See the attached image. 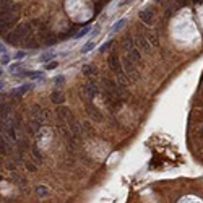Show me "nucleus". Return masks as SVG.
Here are the masks:
<instances>
[{
    "mask_svg": "<svg viewBox=\"0 0 203 203\" xmlns=\"http://www.w3.org/2000/svg\"><path fill=\"white\" fill-rule=\"evenodd\" d=\"M29 36H33L31 25L29 23H20L12 33H8V34L5 36V41L8 44H12V46H16V44H23L26 41V37H29Z\"/></svg>",
    "mask_w": 203,
    "mask_h": 203,
    "instance_id": "f257e3e1",
    "label": "nucleus"
},
{
    "mask_svg": "<svg viewBox=\"0 0 203 203\" xmlns=\"http://www.w3.org/2000/svg\"><path fill=\"white\" fill-rule=\"evenodd\" d=\"M122 46H123V49H125L127 57L130 59L135 65H138V67L142 65V52H140L137 42H135V39L132 36H125V37H123Z\"/></svg>",
    "mask_w": 203,
    "mask_h": 203,
    "instance_id": "f03ea898",
    "label": "nucleus"
},
{
    "mask_svg": "<svg viewBox=\"0 0 203 203\" xmlns=\"http://www.w3.org/2000/svg\"><path fill=\"white\" fill-rule=\"evenodd\" d=\"M81 93H83V98L84 101H93L98 94H101V89L99 86L96 84V81L93 80H89L83 84V88H81Z\"/></svg>",
    "mask_w": 203,
    "mask_h": 203,
    "instance_id": "7ed1b4c3",
    "label": "nucleus"
},
{
    "mask_svg": "<svg viewBox=\"0 0 203 203\" xmlns=\"http://www.w3.org/2000/svg\"><path fill=\"white\" fill-rule=\"evenodd\" d=\"M122 65H123V70H125V73L128 75V78H130V80H138V78H140L138 65H135L133 62L127 57V55H125V59L122 60Z\"/></svg>",
    "mask_w": 203,
    "mask_h": 203,
    "instance_id": "20e7f679",
    "label": "nucleus"
},
{
    "mask_svg": "<svg viewBox=\"0 0 203 203\" xmlns=\"http://www.w3.org/2000/svg\"><path fill=\"white\" fill-rule=\"evenodd\" d=\"M84 107H86V112H88V115H89L91 120H94V122H103L104 120L103 112L93 104V101H84Z\"/></svg>",
    "mask_w": 203,
    "mask_h": 203,
    "instance_id": "39448f33",
    "label": "nucleus"
},
{
    "mask_svg": "<svg viewBox=\"0 0 203 203\" xmlns=\"http://www.w3.org/2000/svg\"><path fill=\"white\" fill-rule=\"evenodd\" d=\"M135 42H137V46H138V49L142 50V52H145V54H151V52H153V47H151L150 41L145 37L143 33H138V34L135 36Z\"/></svg>",
    "mask_w": 203,
    "mask_h": 203,
    "instance_id": "423d86ee",
    "label": "nucleus"
},
{
    "mask_svg": "<svg viewBox=\"0 0 203 203\" xmlns=\"http://www.w3.org/2000/svg\"><path fill=\"white\" fill-rule=\"evenodd\" d=\"M138 18L145 25H153V20H154V10H153V7H146L145 10H142V12L138 13Z\"/></svg>",
    "mask_w": 203,
    "mask_h": 203,
    "instance_id": "0eeeda50",
    "label": "nucleus"
},
{
    "mask_svg": "<svg viewBox=\"0 0 203 203\" xmlns=\"http://www.w3.org/2000/svg\"><path fill=\"white\" fill-rule=\"evenodd\" d=\"M55 114H57V119H59V122H64V123H68L75 119V117L72 115V112H70V109L68 107H59L57 111H55Z\"/></svg>",
    "mask_w": 203,
    "mask_h": 203,
    "instance_id": "6e6552de",
    "label": "nucleus"
},
{
    "mask_svg": "<svg viewBox=\"0 0 203 203\" xmlns=\"http://www.w3.org/2000/svg\"><path fill=\"white\" fill-rule=\"evenodd\" d=\"M12 151H13V146L10 145V140L5 135H2V140H0V153H2V156H7Z\"/></svg>",
    "mask_w": 203,
    "mask_h": 203,
    "instance_id": "1a4fd4ad",
    "label": "nucleus"
},
{
    "mask_svg": "<svg viewBox=\"0 0 203 203\" xmlns=\"http://www.w3.org/2000/svg\"><path fill=\"white\" fill-rule=\"evenodd\" d=\"M44 125V123H41L39 120H34V119H29L26 123V130L29 135H36L39 130H41V127Z\"/></svg>",
    "mask_w": 203,
    "mask_h": 203,
    "instance_id": "9d476101",
    "label": "nucleus"
},
{
    "mask_svg": "<svg viewBox=\"0 0 203 203\" xmlns=\"http://www.w3.org/2000/svg\"><path fill=\"white\" fill-rule=\"evenodd\" d=\"M33 86L34 84H31V83H25V84H21V86H18L16 89H13V96H16V98H23V96L28 93V91H31Z\"/></svg>",
    "mask_w": 203,
    "mask_h": 203,
    "instance_id": "9b49d317",
    "label": "nucleus"
},
{
    "mask_svg": "<svg viewBox=\"0 0 203 203\" xmlns=\"http://www.w3.org/2000/svg\"><path fill=\"white\" fill-rule=\"evenodd\" d=\"M16 76H26V78H31V80H42L44 73L39 72V70H33V72H21Z\"/></svg>",
    "mask_w": 203,
    "mask_h": 203,
    "instance_id": "f8f14e48",
    "label": "nucleus"
},
{
    "mask_svg": "<svg viewBox=\"0 0 203 203\" xmlns=\"http://www.w3.org/2000/svg\"><path fill=\"white\" fill-rule=\"evenodd\" d=\"M81 72H83L88 78H96V76H98V68H96L94 65H91V64L83 65V67H81Z\"/></svg>",
    "mask_w": 203,
    "mask_h": 203,
    "instance_id": "ddd939ff",
    "label": "nucleus"
},
{
    "mask_svg": "<svg viewBox=\"0 0 203 203\" xmlns=\"http://www.w3.org/2000/svg\"><path fill=\"white\" fill-rule=\"evenodd\" d=\"M50 101H52L54 104H64L65 101V94L60 91V89H55V91H52V94H50Z\"/></svg>",
    "mask_w": 203,
    "mask_h": 203,
    "instance_id": "4468645a",
    "label": "nucleus"
},
{
    "mask_svg": "<svg viewBox=\"0 0 203 203\" xmlns=\"http://www.w3.org/2000/svg\"><path fill=\"white\" fill-rule=\"evenodd\" d=\"M55 57H57V54L54 52V50H46V52H42L41 54V57H39V62L41 64H49L50 60H55Z\"/></svg>",
    "mask_w": 203,
    "mask_h": 203,
    "instance_id": "2eb2a0df",
    "label": "nucleus"
},
{
    "mask_svg": "<svg viewBox=\"0 0 203 203\" xmlns=\"http://www.w3.org/2000/svg\"><path fill=\"white\" fill-rule=\"evenodd\" d=\"M31 156L34 158V161H36V164H42L44 162V154H42V151L37 148V146L34 145L31 148Z\"/></svg>",
    "mask_w": 203,
    "mask_h": 203,
    "instance_id": "dca6fc26",
    "label": "nucleus"
},
{
    "mask_svg": "<svg viewBox=\"0 0 203 203\" xmlns=\"http://www.w3.org/2000/svg\"><path fill=\"white\" fill-rule=\"evenodd\" d=\"M143 34H145V37L148 39L150 44H151L153 47H158V46H159V41H158V37H156V34H154L153 31H145Z\"/></svg>",
    "mask_w": 203,
    "mask_h": 203,
    "instance_id": "f3484780",
    "label": "nucleus"
},
{
    "mask_svg": "<svg viewBox=\"0 0 203 203\" xmlns=\"http://www.w3.org/2000/svg\"><path fill=\"white\" fill-rule=\"evenodd\" d=\"M125 25H127V18H120V20L117 21V23H115L114 26L111 28V36H114L117 31H120V29H122V28L125 26Z\"/></svg>",
    "mask_w": 203,
    "mask_h": 203,
    "instance_id": "a211bd4d",
    "label": "nucleus"
},
{
    "mask_svg": "<svg viewBox=\"0 0 203 203\" xmlns=\"http://www.w3.org/2000/svg\"><path fill=\"white\" fill-rule=\"evenodd\" d=\"M21 68H23V62H15V64H13L12 67H10V73L16 76L18 73H21V72H23Z\"/></svg>",
    "mask_w": 203,
    "mask_h": 203,
    "instance_id": "6ab92c4d",
    "label": "nucleus"
},
{
    "mask_svg": "<svg viewBox=\"0 0 203 203\" xmlns=\"http://www.w3.org/2000/svg\"><path fill=\"white\" fill-rule=\"evenodd\" d=\"M93 47H94V41H88V42L81 47V54H88V52H91Z\"/></svg>",
    "mask_w": 203,
    "mask_h": 203,
    "instance_id": "aec40b11",
    "label": "nucleus"
},
{
    "mask_svg": "<svg viewBox=\"0 0 203 203\" xmlns=\"http://www.w3.org/2000/svg\"><path fill=\"white\" fill-rule=\"evenodd\" d=\"M93 29H91V28H89V26H84L83 28V29L81 31H78L76 33V36H75V39H80V37H84V36H86L88 34V33H91Z\"/></svg>",
    "mask_w": 203,
    "mask_h": 203,
    "instance_id": "412c9836",
    "label": "nucleus"
},
{
    "mask_svg": "<svg viewBox=\"0 0 203 203\" xmlns=\"http://www.w3.org/2000/svg\"><path fill=\"white\" fill-rule=\"evenodd\" d=\"M36 190H37L36 192L37 197H41V198H44V197H49V189L47 187H37Z\"/></svg>",
    "mask_w": 203,
    "mask_h": 203,
    "instance_id": "4be33fe9",
    "label": "nucleus"
},
{
    "mask_svg": "<svg viewBox=\"0 0 203 203\" xmlns=\"http://www.w3.org/2000/svg\"><path fill=\"white\" fill-rule=\"evenodd\" d=\"M54 83H55V86H57V89H60L62 86H64V83H65V76H64V75H59V76H55Z\"/></svg>",
    "mask_w": 203,
    "mask_h": 203,
    "instance_id": "5701e85b",
    "label": "nucleus"
},
{
    "mask_svg": "<svg viewBox=\"0 0 203 203\" xmlns=\"http://www.w3.org/2000/svg\"><path fill=\"white\" fill-rule=\"evenodd\" d=\"M26 55H28V52H25V50H16L13 57H15V60H16V62H21V59H25Z\"/></svg>",
    "mask_w": 203,
    "mask_h": 203,
    "instance_id": "b1692460",
    "label": "nucleus"
},
{
    "mask_svg": "<svg viewBox=\"0 0 203 203\" xmlns=\"http://www.w3.org/2000/svg\"><path fill=\"white\" fill-rule=\"evenodd\" d=\"M112 44H114V41H112V39H111V41H107V42H104L103 46H101L99 52H101V54H103V52H106L107 49H111V46H112Z\"/></svg>",
    "mask_w": 203,
    "mask_h": 203,
    "instance_id": "393cba45",
    "label": "nucleus"
},
{
    "mask_svg": "<svg viewBox=\"0 0 203 203\" xmlns=\"http://www.w3.org/2000/svg\"><path fill=\"white\" fill-rule=\"evenodd\" d=\"M57 67H59V62L54 60V62H49V64H46V70H54V68H57Z\"/></svg>",
    "mask_w": 203,
    "mask_h": 203,
    "instance_id": "a878e982",
    "label": "nucleus"
},
{
    "mask_svg": "<svg viewBox=\"0 0 203 203\" xmlns=\"http://www.w3.org/2000/svg\"><path fill=\"white\" fill-rule=\"evenodd\" d=\"M13 182H16L18 185H25V180L21 179V176H18V174H13Z\"/></svg>",
    "mask_w": 203,
    "mask_h": 203,
    "instance_id": "bb28decb",
    "label": "nucleus"
},
{
    "mask_svg": "<svg viewBox=\"0 0 203 203\" xmlns=\"http://www.w3.org/2000/svg\"><path fill=\"white\" fill-rule=\"evenodd\" d=\"M99 29H101L99 26H94V28H93V31H91V39H89V41H94V37L99 34Z\"/></svg>",
    "mask_w": 203,
    "mask_h": 203,
    "instance_id": "cd10ccee",
    "label": "nucleus"
},
{
    "mask_svg": "<svg viewBox=\"0 0 203 203\" xmlns=\"http://www.w3.org/2000/svg\"><path fill=\"white\" fill-rule=\"evenodd\" d=\"M26 169L29 172H34L36 171V166H34V162H31V161H26Z\"/></svg>",
    "mask_w": 203,
    "mask_h": 203,
    "instance_id": "c85d7f7f",
    "label": "nucleus"
},
{
    "mask_svg": "<svg viewBox=\"0 0 203 203\" xmlns=\"http://www.w3.org/2000/svg\"><path fill=\"white\" fill-rule=\"evenodd\" d=\"M8 64H10V55L2 54V65H8Z\"/></svg>",
    "mask_w": 203,
    "mask_h": 203,
    "instance_id": "c756f323",
    "label": "nucleus"
},
{
    "mask_svg": "<svg viewBox=\"0 0 203 203\" xmlns=\"http://www.w3.org/2000/svg\"><path fill=\"white\" fill-rule=\"evenodd\" d=\"M176 2L179 3V7H185V5L189 3V0H176Z\"/></svg>",
    "mask_w": 203,
    "mask_h": 203,
    "instance_id": "7c9ffc66",
    "label": "nucleus"
},
{
    "mask_svg": "<svg viewBox=\"0 0 203 203\" xmlns=\"http://www.w3.org/2000/svg\"><path fill=\"white\" fill-rule=\"evenodd\" d=\"M0 50H2V54H8V52H7V47H5V46L0 47Z\"/></svg>",
    "mask_w": 203,
    "mask_h": 203,
    "instance_id": "2f4dec72",
    "label": "nucleus"
},
{
    "mask_svg": "<svg viewBox=\"0 0 203 203\" xmlns=\"http://www.w3.org/2000/svg\"><path fill=\"white\" fill-rule=\"evenodd\" d=\"M193 3H197V5H198V3H203V0H193Z\"/></svg>",
    "mask_w": 203,
    "mask_h": 203,
    "instance_id": "473e14b6",
    "label": "nucleus"
},
{
    "mask_svg": "<svg viewBox=\"0 0 203 203\" xmlns=\"http://www.w3.org/2000/svg\"><path fill=\"white\" fill-rule=\"evenodd\" d=\"M159 2H162V0H156V3H159Z\"/></svg>",
    "mask_w": 203,
    "mask_h": 203,
    "instance_id": "72a5a7b5",
    "label": "nucleus"
}]
</instances>
